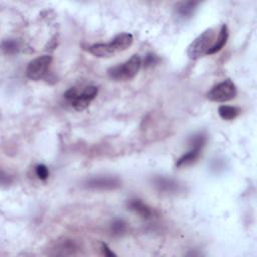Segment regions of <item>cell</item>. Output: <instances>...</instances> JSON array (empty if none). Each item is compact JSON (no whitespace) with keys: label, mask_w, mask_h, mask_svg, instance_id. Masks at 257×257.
Wrapping results in <instances>:
<instances>
[{"label":"cell","mask_w":257,"mask_h":257,"mask_svg":"<svg viewBox=\"0 0 257 257\" xmlns=\"http://www.w3.org/2000/svg\"><path fill=\"white\" fill-rule=\"evenodd\" d=\"M158 61H159V58L157 57V55H155V54H153V53H149V54L145 57L144 64H145L146 67H149V66L155 65Z\"/></svg>","instance_id":"obj_18"},{"label":"cell","mask_w":257,"mask_h":257,"mask_svg":"<svg viewBox=\"0 0 257 257\" xmlns=\"http://www.w3.org/2000/svg\"><path fill=\"white\" fill-rule=\"evenodd\" d=\"M52 57L50 55H42L31 60L26 68V75L32 80H38L45 76L49 65L51 64Z\"/></svg>","instance_id":"obj_6"},{"label":"cell","mask_w":257,"mask_h":257,"mask_svg":"<svg viewBox=\"0 0 257 257\" xmlns=\"http://www.w3.org/2000/svg\"><path fill=\"white\" fill-rule=\"evenodd\" d=\"M77 247L76 244L71 240H62L58 242L55 247L52 249L55 255H71L74 254Z\"/></svg>","instance_id":"obj_12"},{"label":"cell","mask_w":257,"mask_h":257,"mask_svg":"<svg viewBox=\"0 0 257 257\" xmlns=\"http://www.w3.org/2000/svg\"><path fill=\"white\" fill-rule=\"evenodd\" d=\"M153 184L159 192L166 194H175L180 190L179 183L176 180L168 177L157 176L154 178Z\"/></svg>","instance_id":"obj_9"},{"label":"cell","mask_w":257,"mask_h":257,"mask_svg":"<svg viewBox=\"0 0 257 257\" xmlns=\"http://www.w3.org/2000/svg\"><path fill=\"white\" fill-rule=\"evenodd\" d=\"M216 40V32L213 28H208L196 37L187 48V55L191 59H199L208 54Z\"/></svg>","instance_id":"obj_3"},{"label":"cell","mask_w":257,"mask_h":257,"mask_svg":"<svg viewBox=\"0 0 257 257\" xmlns=\"http://www.w3.org/2000/svg\"><path fill=\"white\" fill-rule=\"evenodd\" d=\"M228 37H229L228 27H227L226 24H223V25L221 26V28H220L219 35H218V37L216 38L215 43H214L213 46L210 48V50L208 51V54H207V55H211V54H214V53L220 51V50L225 46V44L227 43Z\"/></svg>","instance_id":"obj_11"},{"label":"cell","mask_w":257,"mask_h":257,"mask_svg":"<svg viewBox=\"0 0 257 257\" xmlns=\"http://www.w3.org/2000/svg\"><path fill=\"white\" fill-rule=\"evenodd\" d=\"M97 92H98V89L96 86H93V85L86 86L82 90V92L77 93L75 98L70 103L74 107L75 110L81 111V110L85 109L90 104V102L97 95Z\"/></svg>","instance_id":"obj_8"},{"label":"cell","mask_w":257,"mask_h":257,"mask_svg":"<svg viewBox=\"0 0 257 257\" xmlns=\"http://www.w3.org/2000/svg\"><path fill=\"white\" fill-rule=\"evenodd\" d=\"M2 50L5 54L11 55L18 53L21 48V43L17 39H5L2 41Z\"/></svg>","instance_id":"obj_15"},{"label":"cell","mask_w":257,"mask_h":257,"mask_svg":"<svg viewBox=\"0 0 257 257\" xmlns=\"http://www.w3.org/2000/svg\"><path fill=\"white\" fill-rule=\"evenodd\" d=\"M84 187L92 190H114L121 186V181L111 175H101L91 177L84 182Z\"/></svg>","instance_id":"obj_7"},{"label":"cell","mask_w":257,"mask_h":257,"mask_svg":"<svg viewBox=\"0 0 257 257\" xmlns=\"http://www.w3.org/2000/svg\"><path fill=\"white\" fill-rule=\"evenodd\" d=\"M110 230H111L113 235L119 236V235L123 234L126 231V223L123 220H115L111 224Z\"/></svg>","instance_id":"obj_16"},{"label":"cell","mask_w":257,"mask_h":257,"mask_svg":"<svg viewBox=\"0 0 257 257\" xmlns=\"http://www.w3.org/2000/svg\"><path fill=\"white\" fill-rule=\"evenodd\" d=\"M35 173H36V176L38 177V179H40L42 181H45L49 176V171L46 168V166H44V165H37L35 168Z\"/></svg>","instance_id":"obj_17"},{"label":"cell","mask_w":257,"mask_h":257,"mask_svg":"<svg viewBox=\"0 0 257 257\" xmlns=\"http://www.w3.org/2000/svg\"><path fill=\"white\" fill-rule=\"evenodd\" d=\"M134 41L131 33H119L108 43H95L87 48V51L96 57H111L116 53L126 50Z\"/></svg>","instance_id":"obj_1"},{"label":"cell","mask_w":257,"mask_h":257,"mask_svg":"<svg viewBox=\"0 0 257 257\" xmlns=\"http://www.w3.org/2000/svg\"><path fill=\"white\" fill-rule=\"evenodd\" d=\"M127 207L131 211L135 212L137 215H139L143 219H151L154 216V211L151 207H149L147 204H145L140 199H132L127 203Z\"/></svg>","instance_id":"obj_10"},{"label":"cell","mask_w":257,"mask_h":257,"mask_svg":"<svg viewBox=\"0 0 257 257\" xmlns=\"http://www.w3.org/2000/svg\"><path fill=\"white\" fill-rule=\"evenodd\" d=\"M237 94V88L235 83L231 79H225L222 82L216 84L207 93L208 99L215 102H226L235 98Z\"/></svg>","instance_id":"obj_5"},{"label":"cell","mask_w":257,"mask_h":257,"mask_svg":"<svg viewBox=\"0 0 257 257\" xmlns=\"http://www.w3.org/2000/svg\"><path fill=\"white\" fill-rule=\"evenodd\" d=\"M100 249H101V251L103 252V254L106 255V256H115V254L108 248V246H107L105 243H102V244H101Z\"/></svg>","instance_id":"obj_19"},{"label":"cell","mask_w":257,"mask_h":257,"mask_svg":"<svg viewBox=\"0 0 257 257\" xmlns=\"http://www.w3.org/2000/svg\"><path fill=\"white\" fill-rule=\"evenodd\" d=\"M206 142H207V138H206V135L203 133H198V134H195L193 137H191L189 140L191 150L185 155H183L177 161L176 167L181 168V167H186L194 164L199 159Z\"/></svg>","instance_id":"obj_4"},{"label":"cell","mask_w":257,"mask_h":257,"mask_svg":"<svg viewBox=\"0 0 257 257\" xmlns=\"http://www.w3.org/2000/svg\"><path fill=\"white\" fill-rule=\"evenodd\" d=\"M198 4H199L198 2H194V1L183 2V3H181L180 5L177 6L176 13L181 18H184V19L189 18L194 14Z\"/></svg>","instance_id":"obj_13"},{"label":"cell","mask_w":257,"mask_h":257,"mask_svg":"<svg viewBox=\"0 0 257 257\" xmlns=\"http://www.w3.org/2000/svg\"><path fill=\"white\" fill-rule=\"evenodd\" d=\"M142 66V59L138 54H134L126 61L119 63L107 69V74L110 79L115 81H127L133 79Z\"/></svg>","instance_id":"obj_2"},{"label":"cell","mask_w":257,"mask_h":257,"mask_svg":"<svg viewBox=\"0 0 257 257\" xmlns=\"http://www.w3.org/2000/svg\"><path fill=\"white\" fill-rule=\"evenodd\" d=\"M219 115L225 120H232L236 118L241 113V108L237 106H230V105H221L218 108Z\"/></svg>","instance_id":"obj_14"}]
</instances>
